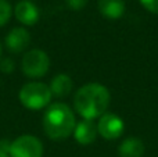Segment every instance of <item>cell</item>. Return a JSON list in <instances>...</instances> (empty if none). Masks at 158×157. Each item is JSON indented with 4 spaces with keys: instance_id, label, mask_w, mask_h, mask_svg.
<instances>
[{
    "instance_id": "cell-16",
    "label": "cell",
    "mask_w": 158,
    "mask_h": 157,
    "mask_svg": "<svg viewBox=\"0 0 158 157\" xmlns=\"http://www.w3.org/2000/svg\"><path fill=\"white\" fill-rule=\"evenodd\" d=\"M86 4H87V0H67V6L74 11L82 10V8H85Z\"/></svg>"
},
{
    "instance_id": "cell-2",
    "label": "cell",
    "mask_w": 158,
    "mask_h": 157,
    "mask_svg": "<svg viewBox=\"0 0 158 157\" xmlns=\"http://www.w3.org/2000/svg\"><path fill=\"white\" fill-rule=\"evenodd\" d=\"M43 131L53 141H64L74 134L77 120L74 111L65 103H52L47 106L42 118Z\"/></svg>"
},
{
    "instance_id": "cell-19",
    "label": "cell",
    "mask_w": 158,
    "mask_h": 157,
    "mask_svg": "<svg viewBox=\"0 0 158 157\" xmlns=\"http://www.w3.org/2000/svg\"><path fill=\"white\" fill-rule=\"evenodd\" d=\"M29 2H31V0H29Z\"/></svg>"
},
{
    "instance_id": "cell-8",
    "label": "cell",
    "mask_w": 158,
    "mask_h": 157,
    "mask_svg": "<svg viewBox=\"0 0 158 157\" xmlns=\"http://www.w3.org/2000/svg\"><path fill=\"white\" fill-rule=\"evenodd\" d=\"M97 135H98L97 124L93 120H82L75 125L74 138L82 146L92 145L97 139Z\"/></svg>"
},
{
    "instance_id": "cell-5",
    "label": "cell",
    "mask_w": 158,
    "mask_h": 157,
    "mask_svg": "<svg viewBox=\"0 0 158 157\" xmlns=\"http://www.w3.org/2000/svg\"><path fill=\"white\" fill-rule=\"evenodd\" d=\"M44 147L39 138L33 135H21L7 147L10 157H43Z\"/></svg>"
},
{
    "instance_id": "cell-12",
    "label": "cell",
    "mask_w": 158,
    "mask_h": 157,
    "mask_svg": "<svg viewBox=\"0 0 158 157\" xmlns=\"http://www.w3.org/2000/svg\"><path fill=\"white\" fill-rule=\"evenodd\" d=\"M144 143L139 138H126L118 147L119 157H143L144 155Z\"/></svg>"
},
{
    "instance_id": "cell-11",
    "label": "cell",
    "mask_w": 158,
    "mask_h": 157,
    "mask_svg": "<svg viewBox=\"0 0 158 157\" xmlns=\"http://www.w3.org/2000/svg\"><path fill=\"white\" fill-rule=\"evenodd\" d=\"M50 92L53 96L56 97H65L72 92L74 88V82H72L71 77L67 74H57L52 79L49 85Z\"/></svg>"
},
{
    "instance_id": "cell-10",
    "label": "cell",
    "mask_w": 158,
    "mask_h": 157,
    "mask_svg": "<svg viewBox=\"0 0 158 157\" xmlns=\"http://www.w3.org/2000/svg\"><path fill=\"white\" fill-rule=\"evenodd\" d=\"M97 7L101 15L108 19H118L125 13L123 0H97Z\"/></svg>"
},
{
    "instance_id": "cell-18",
    "label": "cell",
    "mask_w": 158,
    "mask_h": 157,
    "mask_svg": "<svg viewBox=\"0 0 158 157\" xmlns=\"http://www.w3.org/2000/svg\"><path fill=\"white\" fill-rule=\"evenodd\" d=\"M0 58H2V43H0Z\"/></svg>"
},
{
    "instance_id": "cell-6",
    "label": "cell",
    "mask_w": 158,
    "mask_h": 157,
    "mask_svg": "<svg viewBox=\"0 0 158 157\" xmlns=\"http://www.w3.org/2000/svg\"><path fill=\"white\" fill-rule=\"evenodd\" d=\"M98 135L107 141H114L122 136L125 132V124L122 118L114 113H104L97 122Z\"/></svg>"
},
{
    "instance_id": "cell-13",
    "label": "cell",
    "mask_w": 158,
    "mask_h": 157,
    "mask_svg": "<svg viewBox=\"0 0 158 157\" xmlns=\"http://www.w3.org/2000/svg\"><path fill=\"white\" fill-rule=\"evenodd\" d=\"M13 8L7 0H0V27H4L11 18Z\"/></svg>"
},
{
    "instance_id": "cell-14",
    "label": "cell",
    "mask_w": 158,
    "mask_h": 157,
    "mask_svg": "<svg viewBox=\"0 0 158 157\" xmlns=\"http://www.w3.org/2000/svg\"><path fill=\"white\" fill-rule=\"evenodd\" d=\"M14 70H15V64H14L13 58L10 57L0 58V71L4 72V74H10Z\"/></svg>"
},
{
    "instance_id": "cell-4",
    "label": "cell",
    "mask_w": 158,
    "mask_h": 157,
    "mask_svg": "<svg viewBox=\"0 0 158 157\" xmlns=\"http://www.w3.org/2000/svg\"><path fill=\"white\" fill-rule=\"evenodd\" d=\"M50 58L46 52L40 49H32L22 56L21 70L28 78L38 79L49 72Z\"/></svg>"
},
{
    "instance_id": "cell-15",
    "label": "cell",
    "mask_w": 158,
    "mask_h": 157,
    "mask_svg": "<svg viewBox=\"0 0 158 157\" xmlns=\"http://www.w3.org/2000/svg\"><path fill=\"white\" fill-rule=\"evenodd\" d=\"M140 3L147 11L153 14H158V0H140Z\"/></svg>"
},
{
    "instance_id": "cell-9",
    "label": "cell",
    "mask_w": 158,
    "mask_h": 157,
    "mask_svg": "<svg viewBox=\"0 0 158 157\" xmlns=\"http://www.w3.org/2000/svg\"><path fill=\"white\" fill-rule=\"evenodd\" d=\"M14 14H15V18L18 19V22H21L22 25H27V27L35 25L40 17L39 8L29 0H21L19 3H17Z\"/></svg>"
},
{
    "instance_id": "cell-17",
    "label": "cell",
    "mask_w": 158,
    "mask_h": 157,
    "mask_svg": "<svg viewBox=\"0 0 158 157\" xmlns=\"http://www.w3.org/2000/svg\"><path fill=\"white\" fill-rule=\"evenodd\" d=\"M0 157H10V156H8V153L6 152V150H3L2 147H0Z\"/></svg>"
},
{
    "instance_id": "cell-7",
    "label": "cell",
    "mask_w": 158,
    "mask_h": 157,
    "mask_svg": "<svg viewBox=\"0 0 158 157\" xmlns=\"http://www.w3.org/2000/svg\"><path fill=\"white\" fill-rule=\"evenodd\" d=\"M6 49L13 54H18L28 49L31 45V35L25 28L22 27H15L6 35L4 39Z\"/></svg>"
},
{
    "instance_id": "cell-3",
    "label": "cell",
    "mask_w": 158,
    "mask_h": 157,
    "mask_svg": "<svg viewBox=\"0 0 158 157\" xmlns=\"http://www.w3.org/2000/svg\"><path fill=\"white\" fill-rule=\"evenodd\" d=\"M52 92L49 85L39 81L28 82L19 89L18 99L21 104L28 110H42L52 102Z\"/></svg>"
},
{
    "instance_id": "cell-1",
    "label": "cell",
    "mask_w": 158,
    "mask_h": 157,
    "mask_svg": "<svg viewBox=\"0 0 158 157\" xmlns=\"http://www.w3.org/2000/svg\"><path fill=\"white\" fill-rule=\"evenodd\" d=\"M111 102V95L104 85L97 82L81 86L74 96V108L83 120L100 118Z\"/></svg>"
}]
</instances>
